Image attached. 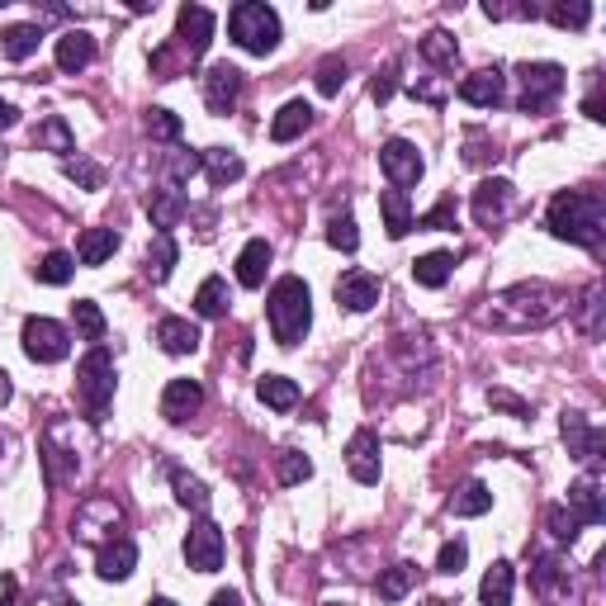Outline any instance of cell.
<instances>
[{
	"label": "cell",
	"instance_id": "6da1fadb",
	"mask_svg": "<svg viewBox=\"0 0 606 606\" xmlns=\"http://www.w3.org/2000/svg\"><path fill=\"white\" fill-rule=\"evenodd\" d=\"M550 232L559 242H573V247H602V232H606V209L597 195H583V190H564L554 195L550 204Z\"/></svg>",
	"mask_w": 606,
	"mask_h": 606
},
{
	"label": "cell",
	"instance_id": "91938a15",
	"mask_svg": "<svg viewBox=\"0 0 606 606\" xmlns=\"http://www.w3.org/2000/svg\"><path fill=\"white\" fill-rule=\"evenodd\" d=\"M147 606H176V602H171V597H157V602H147Z\"/></svg>",
	"mask_w": 606,
	"mask_h": 606
},
{
	"label": "cell",
	"instance_id": "bcb514c9",
	"mask_svg": "<svg viewBox=\"0 0 606 606\" xmlns=\"http://www.w3.org/2000/svg\"><path fill=\"white\" fill-rule=\"evenodd\" d=\"M545 521H550L554 540H564V545H573V540H578V531H583V521L573 517L569 507H550V512H545Z\"/></svg>",
	"mask_w": 606,
	"mask_h": 606
},
{
	"label": "cell",
	"instance_id": "f546056e",
	"mask_svg": "<svg viewBox=\"0 0 606 606\" xmlns=\"http://www.w3.org/2000/svg\"><path fill=\"white\" fill-rule=\"evenodd\" d=\"M450 266H455L450 251H427V256L412 261V280H417L422 289H441L450 280Z\"/></svg>",
	"mask_w": 606,
	"mask_h": 606
},
{
	"label": "cell",
	"instance_id": "3957f363",
	"mask_svg": "<svg viewBox=\"0 0 606 606\" xmlns=\"http://www.w3.org/2000/svg\"><path fill=\"white\" fill-rule=\"evenodd\" d=\"M228 34L237 48L266 57V53H275V43H280V15H275L270 5H261V0H242V5H232Z\"/></svg>",
	"mask_w": 606,
	"mask_h": 606
},
{
	"label": "cell",
	"instance_id": "94428289",
	"mask_svg": "<svg viewBox=\"0 0 606 606\" xmlns=\"http://www.w3.org/2000/svg\"><path fill=\"white\" fill-rule=\"evenodd\" d=\"M57 606H81V602H57Z\"/></svg>",
	"mask_w": 606,
	"mask_h": 606
},
{
	"label": "cell",
	"instance_id": "7402d4cb",
	"mask_svg": "<svg viewBox=\"0 0 606 606\" xmlns=\"http://www.w3.org/2000/svg\"><path fill=\"white\" fill-rule=\"evenodd\" d=\"M512 592H517V573H512V564H507V559H498L493 569L483 573L479 602L483 606H512Z\"/></svg>",
	"mask_w": 606,
	"mask_h": 606
},
{
	"label": "cell",
	"instance_id": "ee69618b",
	"mask_svg": "<svg viewBox=\"0 0 606 606\" xmlns=\"http://www.w3.org/2000/svg\"><path fill=\"white\" fill-rule=\"evenodd\" d=\"M588 19H592L588 0H569V5L559 0V5H550V24H559V29H583Z\"/></svg>",
	"mask_w": 606,
	"mask_h": 606
},
{
	"label": "cell",
	"instance_id": "d6a6232c",
	"mask_svg": "<svg viewBox=\"0 0 606 606\" xmlns=\"http://www.w3.org/2000/svg\"><path fill=\"white\" fill-rule=\"evenodd\" d=\"M34 147H53V152H62V161L76 152V138H72V128H67V119H43V124L34 128Z\"/></svg>",
	"mask_w": 606,
	"mask_h": 606
},
{
	"label": "cell",
	"instance_id": "c3c4849f",
	"mask_svg": "<svg viewBox=\"0 0 606 606\" xmlns=\"http://www.w3.org/2000/svg\"><path fill=\"white\" fill-rule=\"evenodd\" d=\"M450 223H455V204H436V209H431V214H422V218H412V228H450Z\"/></svg>",
	"mask_w": 606,
	"mask_h": 606
},
{
	"label": "cell",
	"instance_id": "f907efd6",
	"mask_svg": "<svg viewBox=\"0 0 606 606\" xmlns=\"http://www.w3.org/2000/svg\"><path fill=\"white\" fill-rule=\"evenodd\" d=\"M199 171V157H190V152H176L171 157V180H190Z\"/></svg>",
	"mask_w": 606,
	"mask_h": 606
},
{
	"label": "cell",
	"instance_id": "e0dca14e",
	"mask_svg": "<svg viewBox=\"0 0 606 606\" xmlns=\"http://www.w3.org/2000/svg\"><path fill=\"white\" fill-rule=\"evenodd\" d=\"M569 512L583 526H602L606 521V502H602V483H597V474H583V479L569 488Z\"/></svg>",
	"mask_w": 606,
	"mask_h": 606
},
{
	"label": "cell",
	"instance_id": "8992f818",
	"mask_svg": "<svg viewBox=\"0 0 606 606\" xmlns=\"http://www.w3.org/2000/svg\"><path fill=\"white\" fill-rule=\"evenodd\" d=\"M24 356L34 360V365H57V360H67L72 351V337H67V327L53 318H24Z\"/></svg>",
	"mask_w": 606,
	"mask_h": 606
},
{
	"label": "cell",
	"instance_id": "277c9868",
	"mask_svg": "<svg viewBox=\"0 0 606 606\" xmlns=\"http://www.w3.org/2000/svg\"><path fill=\"white\" fill-rule=\"evenodd\" d=\"M76 398H81V408L90 417H105L109 398H114V356H109V346H90L86 360L76 365Z\"/></svg>",
	"mask_w": 606,
	"mask_h": 606
},
{
	"label": "cell",
	"instance_id": "ac0fdd59",
	"mask_svg": "<svg viewBox=\"0 0 606 606\" xmlns=\"http://www.w3.org/2000/svg\"><path fill=\"white\" fill-rule=\"evenodd\" d=\"M133 569H138V545L133 540H109L100 559H95V573L105 583H124V578H133Z\"/></svg>",
	"mask_w": 606,
	"mask_h": 606
},
{
	"label": "cell",
	"instance_id": "52a82bcc",
	"mask_svg": "<svg viewBox=\"0 0 606 606\" xmlns=\"http://www.w3.org/2000/svg\"><path fill=\"white\" fill-rule=\"evenodd\" d=\"M379 166H384V176H389L393 190H408V185H417V180H422V171H427L422 152H417L408 138H389V143L379 147Z\"/></svg>",
	"mask_w": 606,
	"mask_h": 606
},
{
	"label": "cell",
	"instance_id": "603a6c76",
	"mask_svg": "<svg viewBox=\"0 0 606 606\" xmlns=\"http://www.w3.org/2000/svg\"><path fill=\"white\" fill-rule=\"evenodd\" d=\"M308 124H313V105H308V100H289V105L270 119V138H275V143H294L299 133H308Z\"/></svg>",
	"mask_w": 606,
	"mask_h": 606
},
{
	"label": "cell",
	"instance_id": "1f68e13d",
	"mask_svg": "<svg viewBox=\"0 0 606 606\" xmlns=\"http://www.w3.org/2000/svg\"><path fill=\"white\" fill-rule=\"evenodd\" d=\"M256 398H261L266 408H275V412H289L294 403H299V384L285 379V375H266L261 384H256Z\"/></svg>",
	"mask_w": 606,
	"mask_h": 606
},
{
	"label": "cell",
	"instance_id": "f35d334b",
	"mask_svg": "<svg viewBox=\"0 0 606 606\" xmlns=\"http://www.w3.org/2000/svg\"><path fill=\"white\" fill-rule=\"evenodd\" d=\"M455 53H460V48H455V38H450L446 29H431V34L422 38V57H427L431 67H450Z\"/></svg>",
	"mask_w": 606,
	"mask_h": 606
},
{
	"label": "cell",
	"instance_id": "ba28073f",
	"mask_svg": "<svg viewBox=\"0 0 606 606\" xmlns=\"http://www.w3.org/2000/svg\"><path fill=\"white\" fill-rule=\"evenodd\" d=\"M185 564L195 573H214L223 569V531L214 521H195L190 535H185Z\"/></svg>",
	"mask_w": 606,
	"mask_h": 606
},
{
	"label": "cell",
	"instance_id": "60d3db41",
	"mask_svg": "<svg viewBox=\"0 0 606 606\" xmlns=\"http://www.w3.org/2000/svg\"><path fill=\"white\" fill-rule=\"evenodd\" d=\"M62 176L72 180V185H81V190H100V166H95V161L90 157H67L62 161Z\"/></svg>",
	"mask_w": 606,
	"mask_h": 606
},
{
	"label": "cell",
	"instance_id": "d590c367",
	"mask_svg": "<svg viewBox=\"0 0 606 606\" xmlns=\"http://www.w3.org/2000/svg\"><path fill=\"white\" fill-rule=\"evenodd\" d=\"M488 507H493V493H488V488H483L479 479H474V483H464L460 493L450 498V512H455V517H483Z\"/></svg>",
	"mask_w": 606,
	"mask_h": 606
},
{
	"label": "cell",
	"instance_id": "8d00e7d4",
	"mask_svg": "<svg viewBox=\"0 0 606 606\" xmlns=\"http://www.w3.org/2000/svg\"><path fill=\"white\" fill-rule=\"evenodd\" d=\"M34 275L43 280V285H67V280L76 275V256L72 251H48V256L34 266Z\"/></svg>",
	"mask_w": 606,
	"mask_h": 606
},
{
	"label": "cell",
	"instance_id": "8fae6325",
	"mask_svg": "<svg viewBox=\"0 0 606 606\" xmlns=\"http://www.w3.org/2000/svg\"><path fill=\"white\" fill-rule=\"evenodd\" d=\"M512 199H517V190H512V180H483L479 190H474V218H479L483 228H498L502 218L512 214Z\"/></svg>",
	"mask_w": 606,
	"mask_h": 606
},
{
	"label": "cell",
	"instance_id": "ffe728a7",
	"mask_svg": "<svg viewBox=\"0 0 606 606\" xmlns=\"http://www.w3.org/2000/svg\"><path fill=\"white\" fill-rule=\"evenodd\" d=\"M157 346L166 356H190L199 351V327L190 318H161L157 322Z\"/></svg>",
	"mask_w": 606,
	"mask_h": 606
},
{
	"label": "cell",
	"instance_id": "7bdbcfd3",
	"mask_svg": "<svg viewBox=\"0 0 606 606\" xmlns=\"http://www.w3.org/2000/svg\"><path fill=\"white\" fill-rule=\"evenodd\" d=\"M143 128H147V138H157V143H176L180 138V119L171 109H147Z\"/></svg>",
	"mask_w": 606,
	"mask_h": 606
},
{
	"label": "cell",
	"instance_id": "7c38bea8",
	"mask_svg": "<svg viewBox=\"0 0 606 606\" xmlns=\"http://www.w3.org/2000/svg\"><path fill=\"white\" fill-rule=\"evenodd\" d=\"M237 95H242V72L232 62H214L204 72V105L214 109V114H228L237 105Z\"/></svg>",
	"mask_w": 606,
	"mask_h": 606
},
{
	"label": "cell",
	"instance_id": "74e56055",
	"mask_svg": "<svg viewBox=\"0 0 606 606\" xmlns=\"http://www.w3.org/2000/svg\"><path fill=\"white\" fill-rule=\"evenodd\" d=\"M171 488H176V502L180 507H190V512H209V488L199 479H190V474H171Z\"/></svg>",
	"mask_w": 606,
	"mask_h": 606
},
{
	"label": "cell",
	"instance_id": "7dc6e473",
	"mask_svg": "<svg viewBox=\"0 0 606 606\" xmlns=\"http://www.w3.org/2000/svg\"><path fill=\"white\" fill-rule=\"evenodd\" d=\"M464 564H469V545L455 535V540H446V545H441V554H436V573H450V578H455Z\"/></svg>",
	"mask_w": 606,
	"mask_h": 606
},
{
	"label": "cell",
	"instance_id": "836d02e7",
	"mask_svg": "<svg viewBox=\"0 0 606 606\" xmlns=\"http://www.w3.org/2000/svg\"><path fill=\"white\" fill-rule=\"evenodd\" d=\"M195 313L199 318H223V313H228V280L209 275V280L195 289Z\"/></svg>",
	"mask_w": 606,
	"mask_h": 606
},
{
	"label": "cell",
	"instance_id": "7a4b0ae2",
	"mask_svg": "<svg viewBox=\"0 0 606 606\" xmlns=\"http://www.w3.org/2000/svg\"><path fill=\"white\" fill-rule=\"evenodd\" d=\"M266 313H270V332L280 346H299L313 327V294L303 285L299 275H280L270 285V299H266Z\"/></svg>",
	"mask_w": 606,
	"mask_h": 606
},
{
	"label": "cell",
	"instance_id": "4fadbf2b",
	"mask_svg": "<svg viewBox=\"0 0 606 606\" xmlns=\"http://www.w3.org/2000/svg\"><path fill=\"white\" fill-rule=\"evenodd\" d=\"M337 303L346 313H370L379 303V275H370V270H346L337 280Z\"/></svg>",
	"mask_w": 606,
	"mask_h": 606
},
{
	"label": "cell",
	"instance_id": "d4e9b609",
	"mask_svg": "<svg viewBox=\"0 0 606 606\" xmlns=\"http://www.w3.org/2000/svg\"><path fill=\"white\" fill-rule=\"evenodd\" d=\"M114 251H119V232L114 228H86L81 232V242H76V261H81V266H105Z\"/></svg>",
	"mask_w": 606,
	"mask_h": 606
},
{
	"label": "cell",
	"instance_id": "83f0119b",
	"mask_svg": "<svg viewBox=\"0 0 606 606\" xmlns=\"http://www.w3.org/2000/svg\"><path fill=\"white\" fill-rule=\"evenodd\" d=\"M176 237L171 232H157L152 237V247H147V275H152V285H166L171 280V270H176Z\"/></svg>",
	"mask_w": 606,
	"mask_h": 606
},
{
	"label": "cell",
	"instance_id": "484cf974",
	"mask_svg": "<svg viewBox=\"0 0 606 606\" xmlns=\"http://www.w3.org/2000/svg\"><path fill=\"white\" fill-rule=\"evenodd\" d=\"M379 214H384V232H389L393 242L412 232V204L403 190H384V195H379Z\"/></svg>",
	"mask_w": 606,
	"mask_h": 606
},
{
	"label": "cell",
	"instance_id": "d6986e66",
	"mask_svg": "<svg viewBox=\"0 0 606 606\" xmlns=\"http://www.w3.org/2000/svg\"><path fill=\"white\" fill-rule=\"evenodd\" d=\"M266 270H270V242L266 237H251L242 256H237V285L242 289H261L266 285Z\"/></svg>",
	"mask_w": 606,
	"mask_h": 606
},
{
	"label": "cell",
	"instance_id": "4316f807",
	"mask_svg": "<svg viewBox=\"0 0 606 606\" xmlns=\"http://www.w3.org/2000/svg\"><path fill=\"white\" fill-rule=\"evenodd\" d=\"M38 24H10L5 34H0V57L5 62H29L38 53Z\"/></svg>",
	"mask_w": 606,
	"mask_h": 606
},
{
	"label": "cell",
	"instance_id": "9f6ffc18",
	"mask_svg": "<svg viewBox=\"0 0 606 606\" xmlns=\"http://www.w3.org/2000/svg\"><path fill=\"white\" fill-rule=\"evenodd\" d=\"M10 398H15V384H10V375H5V370H0V408H5V403H10Z\"/></svg>",
	"mask_w": 606,
	"mask_h": 606
},
{
	"label": "cell",
	"instance_id": "681fc988",
	"mask_svg": "<svg viewBox=\"0 0 606 606\" xmlns=\"http://www.w3.org/2000/svg\"><path fill=\"white\" fill-rule=\"evenodd\" d=\"M393 90H398V67H384V72L375 76V86H370V95H375V105H389Z\"/></svg>",
	"mask_w": 606,
	"mask_h": 606
},
{
	"label": "cell",
	"instance_id": "5b68a950",
	"mask_svg": "<svg viewBox=\"0 0 606 606\" xmlns=\"http://www.w3.org/2000/svg\"><path fill=\"white\" fill-rule=\"evenodd\" d=\"M564 95V67L559 62H526L521 67V114H540Z\"/></svg>",
	"mask_w": 606,
	"mask_h": 606
},
{
	"label": "cell",
	"instance_id": "11a10c76",
	"mask_svg": "<svg viewBox=\"0 0 606 606\" xmlns=\"http://www.w3.org/2000/svg\"><path fill=\"white\" fill-rule=\"evenodd\" d=\"M583 114H588V119H597V124L606 119V114H602V100H597V90L588 95V105H583Z\"/></svg>",
	"mask_w": 606,
	"mask_h": 606
},
{
	"label": "cell",
	"instance_id": "680465c9",
	"mask_svg": "<svg viewBox=\"0 0 606 606\" xmlns=\"http://www.w3.org/2000/svg\"><path fill=\"white\" fill-rule=\"evenodd\" d=\"M0 606H15V578H5V597H0Z\"/></svg>",
	"mask_w": 606,
	"mask_h": 606
},
{
	"label": "cell",
	"instance_id": "9c48e42d",
	"mask_svg": "<svg viewBox=\"0 0 606 606\" xmlns=\"http://www.w3.org/2000/svg\"><path fill=\"white\" fill-rule=\"evenodd\" d=\"M559 431H564V441H569V455L583 464H597L606 450V436L597 427H592L583 412H564V422H559Z\"/></svg>",
	"mask_w": 606,
	"mask_h": 606
},
{
	"label": "cell",
	"instance_id": "30bf717a",
	"mask_svg": "<svg viewBox=\"0 0 606 606\" xmlns=\"http://www.w3.org/2000/svg\"><path fill=\"white\" fill-rule=\"evenodd\" d=\"M176 38H180V48H185L190 57H204V53H209V43H214V15H209L204 5H180Z\"/></svg>",
	"mask_w": 606,
	"mask_h": 606
},
{
	"label": "cell",
	"instance_id": "44dd1931",
	"mask_svg": "<svg viewBox=\"0 0 606 606\" xmlns=\"http://www.w3.org/2000/svg\"><path fill=\"white\" fill-rule=\"evenodd\" d=\"M90 62H95V38L86 29H67L57 38V67L62 72H86Z\"/></svg>",
	"mask_w": 606,
	"mask_h": 606
},
{
	"label": "cell",
	"instance_id": "b9f144b4",
	"mask_svg": "<svg viewBox=\"0 0 606 606\" xmlns=\"http://www.w3.org/2000/svg\"><path fill=\"white\" fill-rule=\"evenodd\" d=\"M313 474V460L299 455V450H280V460H275V479L280 483H303Z\"/></svg>",
	"mask_w": 606,
	"mask_h": 606
},
{
	"label": "cell",
	"instance_id": "4dcf8cb0",
	"mask_svg": "<svg viewBox=\"0 0 606 606\" xmlns=\"http://www.w3.org/2000/svg\"><path fill=\"white\" fill-rule=\"evenodd\" d=\"M412 583H417V564H393V569L379 573L375 592H379V602H403L412 592Z\"/></svg>",
	"mask_w": 606,
	"mask_h": 606
},
{
	"label": "cell",
	"instance_id": "2e32d148",
	"mask_svg": "<svg viewBox=\"0 0 606 606\" xmlns=\"http://www.w3.org/2000/svg\"><path fill=\"white\" fill-rule=\"evenodd\" d=\"M199 408H204V389L195 379H171L166 393H161V417L166 422H190Z\"/></svg>",
	"mask_w": 606,
	"mask_h": 606
},
{
	"label": "cell",
	"instance_id": "9a60e30c",
	"mask_svg": "<svg viewBox=\"0 0 606 606\" xmlns=\"http://www.w3.org/2000/svg\"><path fill=\"white\" fill-rule=\"evenodd\" d=\"M346 469H351V479L356 483H379V436L375 431H356L351 436V446H346Z\"/></svg>",
	"mask_w": 606,
	"mask_h": 606
},
{
	"label": "cell",
	"instance_id": "f6af8a7d",
	"mask_svg": "<svg viewBox=\"0 0 606 606\" xmlns=\"http://www.w3.org/2000/svg\"><path fill=\"white\" fill-rule=\"evenodd\" d=\"M346 57H322V67H318V90L322 95H341V86H346Z\"/></svg>",
	"mask_w": 606,
	"mask_h": 606
},
{
	"label": "cell",
	"instance_id": "5bb4252c",
	"mask_svg": "<svg viewBox=\"0 0 606 606\" xmlns=\"http://www.w3.org/2000/svg\"><path fill=\"white\" fill-rule=\"evenodd\" d=\"M460 100L464 105H479V109H498L507 100V76L498 67H483V72L464 76L460 81Z\"/></svg>",
	"mask_w": 606,
	"mask_h": 606
},
{
	"label": "cell",
	"instance_id": "6f0895ef",
	"mask_svg": "<svg viewBox=\"0 0 606 606\" xmlns=\"http://www.w3.org/2000/svg\"><path fill=\"white\" fill-rule=\"evenodd\" d=\"M597 303H602V294L592 289V294H588V313H597ZM588 332H597V318H588Z\"/></svg>",
	"mask_w": 606,
	"mask_h": 606
},
{
	"label": "cell",
	"instance_id": "f1b7e54d",
	"mask_svg": "<svg viewBox=\"0 0 606 606\" xmlns=\"http://www.w3.org/2000/svg\"><path fill=\"white\" fill-rule=\"evenodd\" d=\"M199 166L209 171V185H218V190L242 176V157L228 152V147H209V152H199Z\"/></svg>",
	"mask_w": 606,
	"mask_h": 606
},
{
	"label": "cell",
	"instance_id": "e575fe53",
	"mask_svg": "<svg viewBox=\"0 0 606 606\" xmlns=\"http://www.w3.org/2000/svg\"><path fill=\"white\" fill-rule=\"evenodd\" d=\"M72 322H76V332H81L86 341H95V346L105 341V313H100V303H95V299H76L72 303Z\"/></svg>",
	"mask_w": 606,
	"mask_h": 606
},
{
	"label": "cell",
	"instance_id": "816d5d0a",
	"mask_svg": "<svg viewBox=\"0 0 606 606\" xmlns=\"http://www.w3.org/2000/svg\"><path fill=\"white\" fill-rule=\"evenodd\" d=\"M488 403H493V408L517 412V417H526V403H521V398H512V393H502V389H488Z\"/></svg>",
	"mask_w": 606,
	"mask_h": 606
},
{
	"label": "cell",
	"instance_id": "f5cc1de1",
	"mask_svg": "<svg viewBox=\"0 0 606 606\" xmlns=\"http://www.w3.org/2000/svg\"><path fill=\"white\" fill-rule=\"evenodd\" d=\"M19 124V109L10 105V100H0V133H5V128H15Z\"/></svg>",
	"mask_w": 606,
	"mask_h": 606
},
{
	"label": "cell",
	"instance_id": "ab89813d",
	"mask_svg": "<svg viewBox=\"0 0 606 606\" xmlns=\"http://www.w3.org/2000/svg\"><path fill=\"white\" fill-rule=\"evenodd\" d=\"M327 242H332L337 251H346V256H351V251L360 247L356 218H351V214H332V223H327Z\"/></svg>",
	"mask_w": 606,
	"mask_h": 606
},
{
	"label": "cell",
	"instance_id": "cb8c5ba5",
	"mask_svg": "<svg viewBox=\"0 0 606 606\" xmlns=\"http://www.w3.org/2000/svg\"><path fill=\"white\" fill-rule=\"evenodd\" d=\"M147 218H152L157 232H171L180 218H185V195H180L176 185H171V190H152V195H147Z\"/></svg>",
	"mask_w": 606,
	"mask_h": 606
},
{
	"label": "cell",
	"instance_id": "db71d44e",
	"mask_svg": "<svg viewBox=\"0 0 606 606\" xmlns=\"http://www.w3.org/2000/svg\"><path fill=\"white\" fill-rule=\"evenodd\" d=\"M209 606H242V597H237L232 588H223V592H214V597H209Z\"/></svg>",
	"mask_w": 606,
	"mask_h": 606
}]
</instances>
